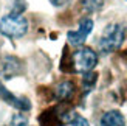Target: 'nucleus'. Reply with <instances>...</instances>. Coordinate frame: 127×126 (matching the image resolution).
Masks as SVG:
<instances>
[{
	"label": "nucleus",
	"mask_w": 127,
	"mask_h": 126,
	"mask_svg": "<svg viewBox=\"0 0 127 126\" xmlns=\"http://www.w3.org/2000/svg\"><path fill=\"white\" fill-rule=\"evenodd\" d=\"M71 62L74 64V70L76 72H85L87 73L98 64V55L88 47L79 48L78 52L73 53Z\"/></svg>",
	"instance_id": "nucleus-3"
},
{
	"label": "nucleus",
	"mask_w": 127,
	"mask_h": 126,
	"mask_svg": "<svg viewBox=\"0 0 127 126\" xmlns=\"http://www.w3.org/2000/svg\"><path fill=\"white\" fill-rule=\"evenodd\" d=\"M12 126H27V118L23 115H14V118H12Z\"/></svg>",
	"instance_id": "nucleus-11"
},
{
	"label": "nucleus",
	"mask_w": 127,
	"mask_h": 126,
	"mask_svg": "<svg viewBox=\"0 0 127 126\" xmlns=\"http://www.w3.org/2000/svg\"><path fill=\"white\" fill-rule=\"evenodd\" d=\"M124 37H126V31L121 25H118V23L109 25V27L104 30V33L99 39V50L104 52V53L116 52V50L123 45Z\"/></svg>",
	"instance_id": "nucleus-1"
},
{
	"label": "nucleus",
	"mask_w": 127,
	"mask_h": 126,
	"mask_svg": "<svg viewBox=\"0 0 127 126\" xmlns=\"http://www.w3.org/2000/svg\"><path fill=\"white\" fill-rule=\"evenodd\" d=\"M73 93H74V84L71 83V81H64V83H61L58 87H56V90H54L56 98L61 100V101L70 100L73 97Z\"/></svg>",
	"instance_id": "nucleus-7"
},
{
	"label": "nucleus",
	"mask_w": 127,
	"mask_h": 126,
	"mask_svg": "<svg viewBox=\"0 0 127 126\" xmlns=\"http://www.w3.org/2000/svg\"><path fill=\"white\" fill-rule=\"evenodd\" d=\"M81 5L87 12H96L104 6V0H81Z\"/></svg>",
	"instance_id": "nucleus-8"
},
{
	"label": "nucleus",
	"mask_w": 127,
	"mask_h": 126,
	"mask_svg": "<svg viewBox=\"0 0 127 126\" xmlns=\"http://www.w3.org/2000/svg\"><path fill=\"white\" fill-rule=\"evenodd\" d=\"M71 125H73V126H90V125H88V122L85 120L84 117H81V115H76V117L73 118Z\"/></svg>",
	"instance_id": "nucleus-10"
},
{
	"label": "nucleus",
	"mask_w": 127,
	"mask_h": 126,
	"mask_svg": "<svg viewBox=\"0 0 127 126\" xmlns=\"http://www.w3.org/2000/svg\"><path fill=\"white\" fill-rule=\"evenodd\" d=\"M93 30V20L88 17H84L82 20L79 22V28L76 31H68V42L73 44V45H81L82 42L87 39V36L92 33Z\"/></svg>",
	"instance_id": "nucleus-4"
},
{
	"label": "nucleus",
	"mask_w": 127,
	"mask_h": 126,
	"mask_svg": "<svg viewBox=\"0 0 127 126\" xmlns=\"http://www.w3.org/2000/svg\"><path fill=\"white\" fill-rule=\"evenodd\" d=\"M28 30L27 19L20 14H8L0 20V33L6 37H22Z\"/></svg>",
	"instance_id": "nucleus-2"
},
{
	"label": "nucleus",
	"mask_w": 127,
	"mask_h": 126,
	"mask_svg": "<svg viewBox=\"0 0 127 126\" xmlns=\"http://www.w3.org/2000/svg\"><path fill=\"white\" fill-rule=\"evenodd\" d=\"M53 5H56V6H61V5H64V3H67L68 0H50Z\"/></svg>",
	"instance_id": "nucleus-12"
},
{
	"label": "nucleus",
	"mask_w": 127,
	"mask_h": 126,
	"mask_svg": "<svg viewBox=\"0 0 127 126\" xmlns=\"http://www.w3.org/2000/svg\"><path fill=\"white\" fill-rule=\"evenodd\" d=\"M95 81H96V75L95 73H87L84 76V86L85 87H92L95 84Z\"/></svg>",
	"instance_id": "nucleus-9"
},
{
	"label": "nucleus",
	"mask_w": 127,
	"mask_h": 126,
	"mask_svg": "<svg viewBox=\"0 0 127 126\" xmlns=\"http://www.w3.org/2000/svg\"><path fill=\"white\" fill-rule=\"evenodd\" d=\"M101 126H126V118L119 111H109L101 117Z\"/></svg>",
	"instance_id": "nucleus-6"
},
{
	"label": "nucleus",
	"mask_w": 127,
	"mask_h": 126,
	"mask_svg": "<svg viewBox=\"0 0 127 126\" xmlns=\"http://www.w3.org/2000/svg\"><path fill=\"white\" fill-rule=\"evenodd\" d=\"M0 98L5 100L6 103H9L11 106L17 108L19 111H28L31 108V104H30V101L27 98H19L16 95H12L9 90H6L5 87L2 86V83H0Z\"/></svg>",
	"instance_id": "nucleus-5"
}]
</instances>
